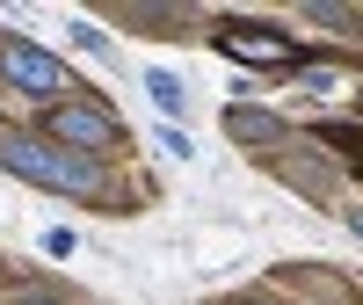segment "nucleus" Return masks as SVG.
<instances>
[{"label": "nucleus", "instance_id": "1", "mask_svg": "<svg viewBox=\"0 0 363 305\" xmlns=\"http://www.w3.org/2000/svg\"><path fill=\"white\" fill-rule=\"evenodd\" d=\"M0 167L44 182V189H73V196H95V189H102V167H95V160L58 152V145H37V138H0Z\"/></svg>", "mask_w": 363, "mask_h": 305}, {"label": "nucleus", "instance_id": "2", "mask_svg": "<svg viewBox=\"0 0 363 305\" xmlns=\"http://www.w3.org/2000/svg\"><path fill=\"white\" fill-rule=\"evenodd\" d=\"M0 73H8V87H22L29 102H51L58 109V95H66V66H58L51 51H37V44H22V37H8L0 44Z\"/></svg>", "mask_w": 363, "mask_h": 305}, {"label": "nucleus", "instance_id": "3", "mask_svg": "<svg viewBox=\"0 0 363 305\" xmlns=\"http://www.w3.org/2000/svg\"><path fill=\"white\" fill-rule=\"evenodd\" d=\"M44 124H51V138H66V145H116V116L102 109V102H58L51 116H44Z\"/></svg>", "mask_w": 363, "mask_h": 305}, {"label": "nucleus", "instance_id": "4", "mask_svg": "<svg viewBox=\"0 0 363 305\" xmlns=\"http://www.w3.org/2000/svg\"><path fill=\"white\" fill-rule=\"evenodd\" d=\"M218 51L247 58V66H291V58H298L291 37H277V29H247V22H225L218 29Z\"/></svg>", "mask_w": 363, "mask_h": 305}, {"label": "nucleus", "instance_id": "5", "mask_svg": "<svg viewBox=\"0 0 363 305\" xmlns=\"http://www.w3.org/2000/svg\"><path fill=\"white\" fill-rule=\"evenodd\" d=\"M145 87H153V102H160L167 116H182V102H189V95H182V80H174V73H145Z\"/></svg>", "mask_w": 363, "mask_h": 305}, {"label": "nucleus", "instance_id": "6", "mask_svg": "<svg viewBox=\"0 0 363 305\" xmlns=\"http://www.w3.org/2000/svg\"><path fill=\"white\" fill-rule=\"evenodd\" d=\"M233 131L240 138H277L284 124H277V116H255V109H233Z\"/></svg>", "mask_w": 363, "mask_h": 305}, {"label": "nucleus", "instance_id": "7", "mask_svg": "<svg viewBox=\"0 0 363 305\" xmlns=\"http://www.w3.org/2000/svg\"><path fill=\"white\" fill-rule=\"evenodd\" d=\"M313 22H327V29H349L356 15H349V8H335V0H313Z\"/></svg>", "mask_w": 363, "mask_h": 305}, {"label": "nucleus", "instance_id": "8", "mask_svg": "<svg viewBox=\"0 0 363 305\" xmlns=\"http://www.w3.org/2000/svg\"><path fill=\"white\" fill-rule=\"evenodd\" d=\"M349 226H356V233H363V204H349Z\"/></svg>", "mask_w": 363, "mask_h": 305}, {"label": "nucleus", "instance_id": "9", "mask_svg": "<svg viewBox=\"0 0 363 305\" xmlns=\"http://www.w3.org/2000/svg\"><path fill=\"white\" fill-rule=\"evenodd\" d=\"M15 305H58V298H15Z\"/></svg>", "mask_w": 363, "mask_h": 305}]
</instances>
